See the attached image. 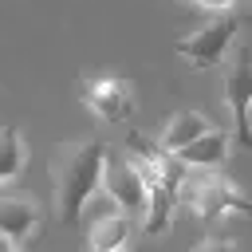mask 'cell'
Masks as SVG:
<instances>
[{
    "mask_svg": "<svg viewBox=\"0 0 252 252\" xmlns=\"http://www.w3.org/2000/svg\"><path fill=\"white\" fill-rule=\"evenodd\" d=\"M224 102L232 110V142L252 150V43H236L224 67Z\"/></svg>",
    "mask_w": 252,
    "mask_h": 252,
    "instance_id": "cell-3",
    "label": "cell"
},
{
    "mask_svg": "<svg viewBox=\"0 0 252 252\" xmlns=\"http://www.w3.org/2000/svg\"><path fill=\"white\" fill-rule=\"evenodd\" d=\"M228 150H232V134L228 130H209V134H201L193 146H185L181 154H173L185 169H201V173H213V169H220L224 161H228Z\"/></svg>",
    "mask_w": 252,
    "mask_h": 252,
    "instance_id": "cell-9",
    "label": "cell"
},
{
    "mask_svg": "<svg viewBox=\"0 0 252 252\" xmlns=\"http://www.w3.org/2000/svg\"><path fill=\"white\" fill-rule=\"evenodd\" d=\"M185 173H189V169L173 158L169 173H165L161 181H150V189H146V209H142V228H146L150 236H165V232H169L173 209H177V185H181Z\"/></svg>",
    "mask_w": 252,
    "mask_h": 252,
    "instance_id": "cell-7",
    "label": "cell"
},
{
    "mask_svg": "<svg viewBox=\"0 0 252 252\" xmlns=\"http://www.w3.org/2000/svg\"><path fill=\"white\" fill-rule=\"evenodd\" d=\"M197 8H205V12H213V16H224L232 4H240V0H193Z\"/></svg>",
    "mask_w": 252,
    "mask_h": 252,
    "instance_id": "cell-14",
    "label": "cell"
},
{
    "mask_svg": "<svg viewBox=\"0 0 252 252\" xmlns=\"http://www.w3.org/2000/svg\"><path fill=\"white\" fill-rule=\"evenodd\" d=\"M79 91H83V106H87L94 118H102V122H110V126H122V122L134 118V87H130L126 79H118V75L83 79Z\"/></svg>",
    "mask_w": 252,
    "mask_h": 252,
    "instance_id": "cell-5",
    "label": "cell"
},
{
    "mask_svg": "<svg viewBox=\"0 0 252 252\" xmlns=\"http://www.w3.org/2000/svg\"><path fill=\"white\" fill-rule=\"evenodd\" d=\"M91 252H122L126 240H130V217L122 209H110L102 213L94 224H91Z\"/></svg>",
    "mask_w": 252,
    "mask_h": 252,
    "instance_id": "cell-12",
    "label": "cell"
},
{
    "mask_svg": "<svg viewBox=\"0 0 252 252\" xmlns=\"http://www.w3.org/2000/svg\"><path fill=\"white\" fill-rule=\"evenodd\" d=\"M197 252H232V244L228 240H205V244H197Z\"/></svg>",
    "mask_w": 252,
    "mask_h": 252,
    "instance_id": "cell-15",
    "label": "cell"
},
{
    "mask_svg": "<svg viewBox=\"0 0 252 252\" xmlns=\"http://www.w3.org/2000/svg\"><path fill=\"white\" fill-rule=\"evenodd\" d=\"M213 126H209V118L205 114H197V110H177L169 122H165V130H161V150L165 154H181L185 146H193L201 134H209Z\"/></svg>",
    "mask_w": 252,
    "mask_h": 252,
    "instance_id": "cell-11",
    "label": "cell"
},
{
    "mask_svg": "<svg viewBox=\"0 0 252 252\" xmlns=\"http://www.w3.org/2000/svg\"><path fill=\"white\" fill-rule=\"evenodd\" d=\"M106 146L87 138V142H63L51 154V185H55V213L63 224H79L83 209L91 197L102 189V169H106Z\"/></svg>",
    "mask_w": 252,
    "mask_h": 252,
    "instance_id": "cell-1",
    "label": "cell"
},
{
    "mask_svg": "<svg viewBox=\"0 0 252 252\" xmlns=\"http://www.w3.org/2000/svg\"><path fill=\"white\" fill-rule=\"evenodd\" d=\"M24 161H28V146H24V134L16 126H4L0 130V185L16 181L24 173Z\"/></svg>",
    "mask_w": 252,
    "mask_h": 252,
    "instance_id": "cell-13",
    "label": "cell"
},
{
    "mask_svg": "<svg viewBox=\"0 0 252 252\" xmlns=\"http://www.w3.org/2000/svg\"><path fill=\"white\" fill-rule=\"evenodd\" d=\"M0 252H20V248H16V244H8V240L0 236Z\"/></svg>",
    "mask_w": 252,
    "mask_h": 252,
    "instance_id": "cell-16",
    "label": "cell"
},
{
    "mask_svg": "<svg viewBox=\"0 0 252 252\" xmlns=\"http://www.w3.org/2000/svg\"><path fill=\"white\" fill-rule=\"evenodd\" d=\"M35 232H39V205L28 201V197L0 193V236L20 248V244H28Z\"/></svg>",
    "mask_w": 252,
    "mask_h": 252,
    "instance_id": "cell-8",
    "label": "cell"
},
{
    "mask_svg": "<svg viewBox=\"0 0 252 252\" xmlns=\"http://www.w3.org/2000/svg\"><path fill=\"white\" fill-rule=\"evenodd\" d=\"M177 205H185L201 220H217V217H228V213L252 217V197L236 181L220 177V169H213V173L189 169L181 177V185H177Z\"/></svg>",
    "mask_w": 252,
    "mask_h": 252,
    "instance_id": "cell-2",
    "label": "cell"
},
{
    "mask_svg": "<svg viewBox=\"0 0 252 252\" xmlns=\"http://www.w3.org/2000/svg\"><path fill=\"white\" fill-rule=\"evenodd\" d=\"M146 177L142 169L130 161V158H110L106 154V169H102V193L114 201V209H122L126 217H138L142 220V209H146Z\"/></svg>",
    "mask_w": 252,
    "mask_h": 252,
    "instance_id": "cell-6",
    "label": "cell"
},
{
    "mask_svg": "<svg viewBox=\"0 0 252 252\" xmlns=\"http://www.w3.org/2000/svg\"><path fill=\"white\" fill-rule=\"evenodd\" d=\"M236 28H240V20H236L232 12L213 16V20H209V24H201L193 35L177 39V43H173V51H177L193 71H209V67H217V63L228 55V47L236 43Z\"/></svg>",
    "mask_w": 252,
    "mask_h": 252,
    "instance_id": "cell-4",
    "label": "cell"
},
{
    "mask_svg": "<svg viewBox=\"0 0 252 252\" xmlns=\"http://www.w3.org/2000/svg\"><path fill=\"white\" fill-rule=\"evenodd\" d=\"M126 158L142 169L146 185H150V181H161V177L169 173V165H173V154H165L161 142L146 138L142 130H130V134H126Z\"/></svg>",
    "mask_w": 252,
    "mask_h": 252,
    "instance_id": "cell-10",
    "label": "cell"
}]
</instances>
